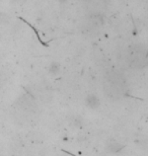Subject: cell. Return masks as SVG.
Returning <instances> with one entry per match:
<instances>
[{
	"label": "cell",
	"mask_w": 148,
	"mask_h": 156,
	"mask_svg": "<svg viewBox=\"0 0 148 156\" xmlns=\"http://www.w3.org/2000/svg\"><path fill=\"white\" fill-rule=\"evenodd\" d=\"M85 104L91 110H96V108H99L100 101L99 96H96V94H88L85 98Z\"/></svg>",
	"instance_id": "6da1fadb"
},
{
	"label": "cell",
	"mask_w": 148,
	"mask_h": 156,
	"mask_svg": "<svg viewBox=\"0 0 148 156\" xmlns=\"http://www.w3.org/2000/svg\"><path fill=\"white\" fill-rule=\"evenodd\" d=\"M125 148L124 145L120 144L117 141H110L106 145V150L110 153H119L120 151H122Z\"/></svg>",
	"instance_id": "7a4b0ae2"
},
{
	"label": "cell",
	"mask_w": 148,
	"mask_h": 156,
	"mask_svg": "<svg viewBox=\"0 0 148 156\" xmlns=\"http://www.w3.org/2000/svg\"><path fill=\"white\" fill-rule=\"evenodd\" d=\"M60 69H61L60 64L57 63V62H53L49 67V72L53 74V75H57V74L60 73Z\"/></svg>",
	"instance_id": "3957f363"
},
{
	"label": "cell",
	"mask_w": 148,
	"mask_h": 156,
	"mask_svg": "<svg viewBox=\"0 0 148 156\" xmlns=\"http://www.w3.org/2000/svg\"><path fill=\"white\" fill-rule=\"evenodd\" d=\"M90 21L92 24H96V26H100L103 23V18L100 14H93L90 16Z\"/></svg>",
	"instance_id": "277c9868"
},
{
	"label": "cell",
	"mask_w": 148,
	"mask_h": 156,
	"mask_svg": "<svg viewBox=\"0 0 148 156\" xmlns=\"http://www.w3.org/2000/svg\"><path fill=\"white\" fill-rule=\"evenodd\" d=\"M73 123H74V125H75V126H76V127L81 128V127H82V125H83V121L81 120L80 118L75 117V118L73 119Z\"/></svg>",
	"instance_id": "5b68a950"
},
{
	"label": "cell",
	"mask_w": 148,
	"mask_h": 156,
	"mask_svg": "<svg viewBox=\"0 0 148 156\" xmlns=\"http://www.w3.org/2000/svg\"><path fill=\"white\" fill-rule=\"evenodd\" d=\"M58 1H59L60 3H65V2H67L68 0H58Z\"/></svg>",
	"instance_id": "8992f818"
}]
</instances>
